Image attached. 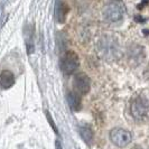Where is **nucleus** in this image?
<instances>
[{"label":"nucleus","instance_id":"obj_7","mask_svg":"<svg viewBox=\"0 0 149 149\" xmlns=\"http://www.w3.org/2000/svg\"><path fill=\"white\" fill-rule=\"evenodd\" d=\"M67 14H68L67 5L63 0H57L56 3H55V8H54V16H55L56 22L63 24L66 20Z\"/></svg>","mask_w":149,"mask_h":149},{"label":"nucleus","instance_id":"obj_11","mask_svg":"<svg viewBox=\"0 0 149 149\" xmlns=\"http://www.w3.org/2000/svg\"><path fill=\"white\" fill-rule=\"evenodd\" d=\"M67 103L70 105V108L72 109V111H79L81 109V97L77 95L76 92H68L67 93Z\"/></svg>","mask_w":149,"mask_h":149},{"label":"nucleus","instance_id":"obj_6","mask_svg":"<svg viewBox=\"0 0 149 149\" xmlns=\"http://www.w3.org/2000/svg\"><path fill=\"white\" fill-rule=\"evenodd\" d=\"M73 86L77 94H86L91 88L90 77L85 73H77L73 80Z\"/></svg>","mask_w":149,"mask_h":149},{"label":"nucleus","instance_id":"obj_1","mask_svg":"<svg viewBox=\"0 0 149 149\" xmlns=\"http://www.w3.org/2000/svg\"><path fill=\"white\" fill-rule=\"evenodd\" d=\"M97 48L100 55L104 60H116L119 55V44L116 38L111 36H103L100 39Z\"/></svg>","mask_w":149,"mask_h":149},{"label":"nucleus","instance_id":"obj_5","mask_svg":"<svg viewBox=\"0 0 149 149\" xmlns=\"http://www.w3.org/2000/svg\"><path fill=\"white\" fill-rule=\"evenodd\" d=\"M109 136L112 143L119 148H123L132 141V134L123 128H113Z\"/></svg>","mask_w":149,"mask_h":149},{"label":"nucleus","instance_id":"obj_9","mask_svg":"<svg viewBox=\"0 0 149 149\" xmlns=\"http://www.w3.org/2000/svg\"><path fill=\"white\" fill-rule=\"evenodd\" d=\"M128 56H129V60L131 62H136L137 64H139L140 62H142L143 57H145L143 48L140 46H132L129 48Z\"/></svg>","mask_w":149,"mask_h":149},{"label":"nucleus","instance_id":"obj_3","mask_svg":"<svg viewBox=\"0 0 149 149\" xmlns=\"http://www.w3.org/2000/svg\"><path fill=\"white\" fill-rule=\"evenodd\" d=\"M130 112L132 117L138 121H142L143 119H146L149 114V100H147L145 97H136L131 102Z\"/></svg>","mask_w":149,"mask_h":149},{"label":"nucleus","instance_id":"obj_10","mask_svg":"<svg viewBox=\"0 0 149 149\" xmlns=\"http://www.w3.org/2000/svg\"><path fill=\"white\" fill-rule=\"evenodd\" d=\"M25 43H26V48L28 54H33L35 51V45H34V30L31 26H26L25 29Z\"/></svg>","mask_w":149,"mask_h":149},{"label":"nucleus","instance_id":"obj_13","mask_svg":"<svg viewBox=\"0 0 149 149\" xmlns=\"http://www.w3.org/2000/svg\"><path fill=\"white\" fill-rule=\"evenodd\" d=\"M46 118H47V121H48V123L51 125V127L53 128V130H54V132L56 134H58V129H57V126L55 125V122H54V120H53L52 116L49 114V112L46 111Z\"/></svg>","mask_w":149,"mask_h":149},{"label":"nucleus","instance_id":"obj_2","mask_svg":"<svg viewBox=\"0 0 149 149\" xmlns=\"http://www.w3.org/2000/svg\"><path fill=\"white\" fill-rule=\"evenodd\" d=\"M126 13V6L121 0H112L103 9V16L109 22H120Z\"/></svg>","mask_w":149,"mask_h":149},{"label":"nucleus","instance_id":"obj_12","mask_svg":"<svg viewBox=\"0 0 149 149\" xmlns=\"http://www.w3.org/2000/svg\"><path fill=\"white\" fill-rule=\"evenodd\" d=\"M79 132L80 136L83 139V141L88 145H91L93 142V138H94V134H93V130L88 126H82L79 129Z\"/></svg>","mask_w":149,"mask_h":149},{"label":"nucleus","instance_id":"obj_4","mask_svg":"<svg viewBox=\"0 0 149 149\" xmlns=\"http://www.w3.org/2000/svg\"><path fill=\"white\" fill-rule=\"evenodd\" d=\"M80 66V60L77 54L73 51H67L61 60V70L65 75H71L77 71Z\"/></svg>","mask_w":149,"mask_h":149},{"label":"nucleus","instance_id":"obj_15","mask_svg":"<svg viewBox=\"0 0 149 149\" xmlns=\"http://www.w3.org/2000/svg\"><path fill=\"white\" fill-rule=\"evenodd\" d=\"M131 149H142L141 147H140V146H138V145H136V146H134V147H132V148Z\"/></svg>","mask_w":149,"mask_h":149},{"label":"nucleus","instance_id":"obj_8","mask_svg":"<svg viewBox=\"0 0 149 149\" xmlns=\"http://www.w3.org/2000/svg\"><path fill=\"white\" fill-rule=\"evenodd\" d=\"M15 84V75L13 72L5 70L0 73V86L2 89H10Z\"/></svg>","mask_w":149,"mask_h":149},{"label":"nucleus","instance_id":"obj_14","mask_svg":"<svg viewBox=\"0 0 149 149\" xmlns=\"http://www.w3.org/2000/svg\"><path fill=\"white\" fill-rule=\"evenodd\" d=\"M55 148L56 149H63V146H62V143H61L58 140H56V141H55Z\"/></svg>","mask_w":149,"mask_h":149}]
</instances>
